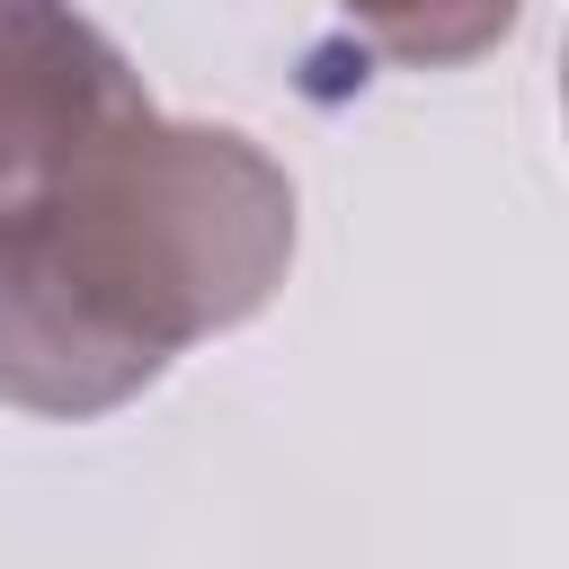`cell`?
Masks as SVG:
<instances>
[{"label": "cell", "instance_id": "3", "mask_svg": "<svg viewBox=\"0 0 569 569\" xmlns=\"http://www.w3.org/2000/svg\"><path fill=\"white\" fill-rule=\"evenodd\" d=\"M391 62H418V71H453L471 53H489L525 0H338Z\"/></svg>", "mask_w": 569, "mask_h": 569}, {"label": "cell", "instance_id": "1", "mask_svg": "<svg viewBox=\"0 0 569 569\" xmlns=\"http://www.w3.org/2000/svg\"><path fill=\"white\" fill-rule=\"evenodd\" d=\"M293 258V178L222 124L142 107L53 196L0 222V400L89 418L169 356L267 311Z\"/></svg>", "mask_w": 569, "mask_h": 569}, {"label": "cell", "instance_id": "4", "mask_svg": "<svg viewBox=\"0 0 569 569\" xmlns=\"http://www.w3.org/2000/svg\"><path fill=\"white\" fill-rule=\"evenodd\" d=\"M560 107H569V62H560Z\"/></svg>", "mask_w": 569, "mask_h": 569}, {"label": "cell", "instance_id": "2", "mask_svg": "<svg viewBox=\"0 0 569 569\" xmlns=\"http://www.w3.org/2000/svg\"><path fill=\"white\" fill-rule=\"evenodd\" d=\"M142 107V80L80 9L0 0V222L53 196Z\"/></svg>", "mask_w": 569, "mask_h": 569}]
</instances>
